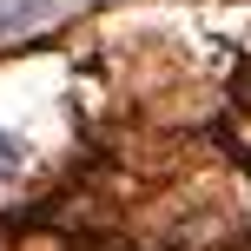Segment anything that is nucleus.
<instances>
[{"instance_id":"f257e3e1","label":"nucleus","mask_w":251,"mask_h":251,"mask_svg":"<svg viewBox=\"0 0 251 251\" xmlns=\"http://www.w3.org/2000/svg\"><path fill=\"white\" fill-rule=\"evenodd\" d=\"M47 13H60V0H0V33H26Z\"/></svg>"},{"instance_id":"f03ea898","label":"nucleus","mask_w":251,"mask_h":251,"mask_svg":"<svg viewBox=\"0 0 251 251\" xmlns=\"http://www.w3.org/2000/svg\"><path fill=\"white\" fill-rule=\"evenodd\" d=\"M20 165H26V139H20V132H7V126H0V185H7V178L20 172Z\"/></svg>"}]
</instances>
